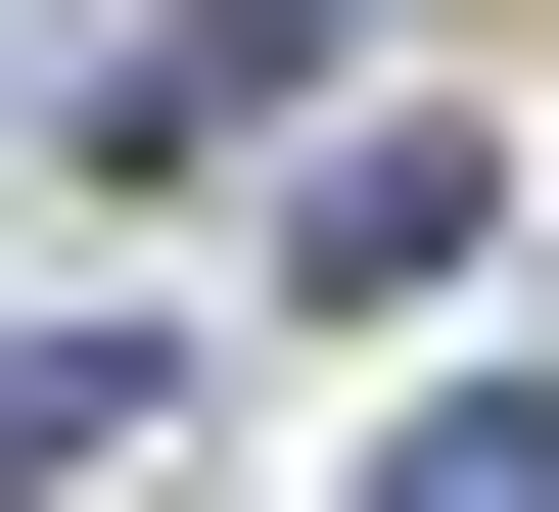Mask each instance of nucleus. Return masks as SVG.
Returning a JSON list of instances; mask_svg holds the SVG:
<instances>
[{
    "mask_svg": "<svg viewBox=\"0 0 559 512\" xmlns=\"http://www.w3.org/2000/svg\"><path fill=\"white\" fill-rule=\"evenodd\" d=\"M280 279H373V326H419V279H513V140H466V94H373L326 187H280Z\"/></svg>",
    "mask_w": 559,
    "mask_h": 512,
    "instance_id": "f257e3e1",
    "label": "nucleus"
},
{
    "mask_svg": "<svg viewBox=\"0 0 559 512\" xmlns=\"http://www.w3.org/2000/svg\"><path fill=\"white\" fill-rule=\"evenodd\" d=\"M373 512H559V373H466V419H373Z\"/></svg>",
    "mask_w": 559,
    "mask_h": 512,
    "instance_id": "f03ea898",
    "label": "nucleus"
}]
</instances>
